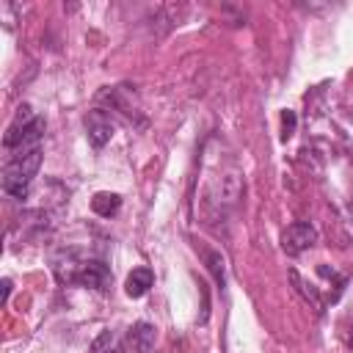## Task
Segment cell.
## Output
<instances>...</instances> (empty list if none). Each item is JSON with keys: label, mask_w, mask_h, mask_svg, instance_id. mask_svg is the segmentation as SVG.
I'll list each match as a JSON object with an SVG mask.
<instances>
[{"label": "cell", "mask_w": 353, "mask_h": 353, "mask_svg": "<svg viewBox=\"0 0 353 353\" xmlns=\"http://www.w3.org/2000/svg\"><path fill=\"white\" fill-rule=\"evenodd\" d=\"M58 281H63V284H83V287H91V290H108L110 270L99 259H83V262L72 265L66 273H61Z\"/></svg>", "instance_id": "2"}, {"label": "cell", "mask_w": 353, "mask_h": 353, "mask_svg": "<svg viewBox=\"0 0 353 353\" xmlns=\"http://www.w3.org/2000/svg\"><path fill=\"white\" fill-rule=\"evenodd\" d=\"M85 132H88V141L97 149H102L113 138V121H110V116L105 110H91L85 116Z\"/></svg>", "instance_id": "4"}, {"label": "cell", "mask_w": 353, "mask_h": 353, "mask_svg": "<svg viewBox=\"0 0 353 353\" xmlns=\"http://www.w3.org/2000/svg\"><path fill=\"white\" fill-rule=\"evenodd\" d=\"M39 165H41V146L28 154L8 157L6 168H3V190L11 199H28V190H30V182H33Z\"/></svg>", "instance_id": "1"}, {"label": "cell", "mask_w": 353, "mask_h": 353, "mask_svg": "<svg viewBox=\"0 0 353 353\" xmlns=\"http://www.w3.org/2000/svg\"><path fill=\"white\" fill-rule=\"evenodd\" d=\"M152 284H154V273L149 268H132V273L124 281V290L130 298H143Z\"/></svg>", "instance_id": "6"}, {"label": "cell", "mask_w": 353, "mask_h": 353, "mask_svg": "<svg viewBox=\"0 0 353 353\" xmlns=\"http://www.w3.org/2000/svg\"><path fill=\"white\" fill-rule=\"evenodd\" d=\"M91 207H94V212L97 215H102V218H110V215H116L119 212V207H121V199L116 196V193H97L94 199H91Z\"/></svg>", "instance_id": "7"}, {"label": "cell", "mask_w": 353, "mask_h": 353, "mask_svg": "<svg viewBox=\"0 0 353 353\" xmlns=\"http://www.w3.org/2000/svg\"><path fill=\"white\" fill-rule=\"evenodd\" d=\"M91 353H121V350H119V339H116V334H113V331H102V334L94 339Z\"/></svg>", "instance_id": "8"}, {"label": "cell", "mask_w": 353, "mask_h": 353, "mask_svg": "<svg viewBox=\"0 0 353 353\" xmlns=\"http://www.w3.org/2000/svg\"><path fill=\"white\" fill-rule=\"evenodd\" d=\"M317 243V229L306 221H298V223H290L284 232H281V248L290 254V256H298L303 254L306 248H312Z\"/></svg>", "instance_id": "3"}, {"label": "cell", "mask_w": 353, "mask_h": 353, "mask_svg": "<svg viewBox=\"0 0 353 353\" xmlns=\"http://www.w3.org/2000/svg\"><path fill=\"white\" fill-rule=\"evenodd\" d=\"M295 130V113H284V138H290Z\"/></svg>", "instance_id": "9"}, {"label": "cell", "mask_w": 353, "mask_h": 353, "mask_svg": "<svg viewBox=\"0 0 353 353\" xmlns=\"http://www.w3.org/2000/svg\"><path fill=\"white\" fill-rule=\"evenodd\" d=\"M154 342H157V331L152 323H135L130 328V345L135 353H152L154 350Z\"/></svg>", "instance_id": "5"}]
</instances>
